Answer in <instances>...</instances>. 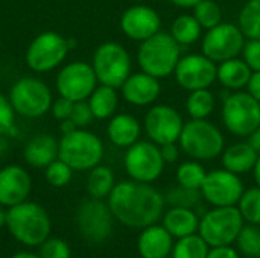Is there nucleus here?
<instances>
[{
    "instance_id": "obj_1",
    "label": "nucleus",
    "mask_w": 260,
    "mask_h": 258,
    "mask_svg": "<svg viewBox=\"0 0 260 258\" xmlns=\"http://www.w3.org/2000/svg\"><path fill=\"white\" fill-rule=\"evenodd\" d=\"M165 204V196L157 189L134 179L116 184L108 196L113 216L129 228L154 225L161 217Z\"/></svg>"
},
{
    "instance_id": "obj_2",
    "label": "nucleus",
    "mask_w": 260,
    "mask_h": 258,
    "mask_svg": "<svg viewBox=\"0 0 260 258\" xmlns=\"http://www.w3.org/2000/svg\"><path fill=\"white\" fill-rule=\"evenodd\" d=\"M180 58L181 46L169 32L161 30L142 41L137 50V62L140 70L157 79H165L174 75Z\"/></svg>"
},
{
    "instance_id": "obj_3",
    "label": "nucleus",
    "mask_w": 260,
    "mask_h": 258,
    "mask_svg": "<svg viewBox=\"0 0 260 258\" xmlns=\"http://www.w3.org/2000/svg\"><path fill=\"white\" fill-rule=\"evenodd\" d=\"M5 225L12 237L26 246H38L50 234V219L46 210L35 202L24 201L9 207Z\"/></svg>"
},
{
    "instance_id": "obj_4",
    "label": "nucleus",
    "mask_w": 260,
    "mask_h": 258,
    "mask_svg": "<svg viewBox=\"0 0 260 258\" xmlns=\"http://www.w3.org/2000/svg\"><path fill=\"white\" fill-rule=\"evenodd\" d=\"M224 135L207 119H192L184 123L178 138L180 149L197 161H209L224 152Z\"/></svg>"
},
{
    "instance_id": "obj_5",
    "label": "nucleus",
    "mask_w": 260,
    "mask_h": 258,
    "mask_svg": "<svg viewBox=\"0 0 260 258\" xmlns=\"http://www.w3.org/2000/svg\"><path fill=\"white\" fill-rule=\"evenodd\" d=\"M58 157L73 170H91L104 158V143L96 134L78 128L62 135Z\"/></svg>"
},
{
    "instance_id": "obj_6",
    "label": "nucleus",
    "mask_w": 260,
    "mask_h": 258,
    "mask_svg": "<svg viewBox=\"0 0 260 258\" xmlns=\"http://www.w3.org/2000/svg\"><path fill=\"white\" fill-rule=\"evenodd\" d=\"M244 228V217L233 207H215L207 211L200 220V236L207 242L210 248L230 246L236 242L241 230Z\"/></svg>"
},
{
    "instance_id": "obj_7",
    "label": "nucleus",
    "mask_w": 260,
    "mask_h": 258,
    "mask_svg": "<svg viewBox=\"0 0 260 258\" xmlns=\"http://www.w3.org/2000/svg\"><path fill=\"white\" fill-rule=\"evenodd\" d=\"M222 122L236 137H250L260 128V103L248 91H235L224 99Z\"/></svg>"
},
{
    "instance_id": "obj_8",
    "label": "nucleus",
    "mask_w": 260,
    "mask_h": 258,
    "mask_svg": "<svg viewBox=\"0 0 260 258\" xmlns=\"http://www.w3.org/2000/svg\"><path fill=\"white\" fill-rule=\"evenodd\" d=\"M91 67L99 84L120 88L131 75V56L122 44L107 41L94 50Z\"/></svg>"
},
{
    "instance_id": "obj_9",
    "label": "nucleus",
    "mask_w": 260,
    "mask_h": 258,
    "mask_svg": "<svg viewBox=\"0 0 260 258\" xmlns=\"http://www.w3.org/2000/svg\"><path fill=\"white\" fill-rule=\"evenodd\" d=\"M9 100L14 111L26 119L43 117L52 106V93L49 87L38 78H20L9 91Z\"/></svg>"
},
{
    "instance_id": "obj_10",
    "label": "nucleus",
    "mask_w": 260,
    "mask_h": 258,
    "mask_svg": "<svg viewBox=\"0 0 260 258\" xmlns=\"http://www.w3.org/2000/svg\"><path fill=\"white\" fill-rule=\"evenodd\" d=\"M69 50V38L55 30H46L29 43L24 59L32 71L46 73L59 67L67 58Z\"/></svg>"
},
{
    "instance_id": "obj_11",
    "label": "nucleus",
    "mask_w": 260,
    "mask_h": 258,
    "mask_svg": "<svg viewBox=\"0 0 260 258\" xmlns=\"http://www.w3.org/2000/svg\"><path fill=\"white\" fill-rule=\"evenodd\" d=\"M125 170L131 179L151 184L157 181L165 170V160L160 146L152 141H137L126 149Z\"/></svg>"
},
{
    "instance_id": "obj_12",
    "label": "nucleus",
    "mask_w": 260,
    "mask_h": 258,
    "mask_svg": "<svg viewBox=\"0 0 260 258\" xmlns=\"http://www.w3.org/2000/svg\"><path fill=\"white\" fill-rule=\"evenodd\" d=\"M245 46V36L239 26L222 21L218 26L209 29L203 38V53L213 62H224L232 58H238Z\"/></svg>"
},
{
    "instance_id": "obj_13",
    "label": "nucleus",
    "mask_w": 260,
    "mask_h": 258,
    "mask_svg": "<svg viewBox=\"0 0 260 258\" xmlns=\"http://www.w3.org/2000/svg\"><path fill=\"white\" fill-rule=\"evenodd\" d=\"M98 87V78L91 64L73 61L64 65L56 76V90L59 96L72 100H87Z\"/></svg>"
},
{
    "instance_id": "obj_14",
    "label": "nucleus",
    "mask_w": 260,
    "mask_h": 258,
    "mask_svg": "<svg viewBox=\"0 0 260 258\" xmlns=\"http://www.w3.org/2000/svg\"><path fill=\"white\" fill-rule=\"evenodd\" d=\"M113 213L102 199L90 198L76 211V224L82 237L91 243L105 242L113 230Z\"/></svg>"
},
{
    "instance_id": "obj_15",
    "label": "nucleus",
    "mask_w": 260,
    "mask_h": 258,
    "mask_svg": "<svg viewBox=\"0 0 260 258\" xmlns=\"http://www.w3.org/2000/svg\"><path fill=\"white\" fill-rule=\"evenodd\" d=\"M218 65L204 53H190L180 58L174 76L177 84L187 91L203 90L212 87L216 81Z\"/></svg>"
},
{
    "instance_id": "obj_16",
    "label": "nucleus",
    "mask_w": 260,
    "mask_h": 258,
    "mask_svg": "<svg viewBox=\"0 0 260 258\" xmlns=\"http://www.w3.org/2000/svg\"><path fill=\"white\" fill-rule=\"evenodd\" d=\"M145 132L158 146L178 143L184 122L181 114L171 105H154L148 109L143 120Z\"/></svg>"
},
{
    "instance_id": "obj_17",
    "label": "nucleus",
    "mask_w": 260,
    "mask_h": 258,
    "mask_svg": "<svg viewBox=\"0 0 260 258\" xmlns=\"http://www.w3.org/2000/svg\"><path fill=\"white\" fill-rule=\"evenodd\" d=\"M244 193V184L239 175L221 169L206 175L201 187L203 199L213 207H233L239 202Z\"/></svg>"
},
{
    "instance_id": "obj_18",
    "label": "nucleus",
    "mask_w": 260,
    "mask_h": 258,
    "mask_svg": "<svg viewBox=\"0 0 260 258\" xmlns=\"http://www.w3.org/2000/svg\"><path fill=\"white\" fill-rule=\"evenodd\" d=\"M123 35L133 41H145L160 32V14L148 5H133L123 11L119 21Z\"/></svg>"
},
{
    "instance_id": "obj_19",
    "label": "nucleus",
    "mask_w": 260,
    "mask_h": 258,
    "mask_svg": "<svg viewBox=\"0 0 260 258\" xmlns=\"http://www.w3.org/2000/svg\"><path fill=\"white\" fill-rule=\"evenodd\" d=\"M29 173L15 164L6 166L0 170V205L14 207L26 201L30 193Z\"/></svg>"
},
{
    "instance_id": "obj_20",
    "label": "nucleus",
    "mask_w": 260,
    "mask_h": 258,
    "mask_svg": "<svg viewBox=\"0 0 260 258\" xmlns=\"http://www.w3.org/2000/svg\"><path fill=\"white\" fill-rule=\"evenodd\" d=\"M123 99L134 106H149L152 105L160 93V79L145 73V71H137L131 73L128 79L123 82L120 87Z\"/></svg>"
},
{
    "instance_id": "obj_21",
    "label": "nucleus",
    "mask_w": 260,
    "mask_h": 258,
    "mask_svg": "<svg viewBox=\"0 0 260 258\" xmlns=\"http://www.w3.org/2000/svg\"><path fill=\"white\" fill-rule=\"evenodd\" d=\"M174 237L161 225H149L143 228L137 248L143 258H166L174 249Z\"/></svg>"
},
{
    "instance_id": "obj_22",
    "label": "nucleus",
    "mask_w": 260,
    "mask_h": 258,
    "mask_svg": "<svg viewBox=\"0 0 260 258\" xmlns=\"http://www.w3.org/2000/svg\"><path fill=\"white\" fill-rule=\"evenodd\" d=\"M59 154V141L50 134H38L32 137L24 149L23 157L26 163L32 167H47L52 161L58 158Z\"/></svg>"
},
{
    "instance_id": "obj_23",
    "label": "nucleus",
    "mask_w": 260,
    "mask_h": 258,
    "mask_svg": "<svg viewBox=\"0 0 260 258\" xmlns=\"http://www.w3.org/2000/svg\"><path fill=\"white\" fill-rule=\"evenodd\" d=\"M142 126L139 120L126 113L114 114L107 126V135L110 141L117 148H129L139 141Z\"/></svg>"
},
{
    "instance_id": "obj_24",
    "label": "nucleus",
    "mask_w": 260,
    "mask_h": 258,
    "mask_svg": "<svg viewBox=\"0 0 260 258\" xmlns=\"http://www.w3.org/2000/svg\"><path fill=\"white\" fill-rule=\"evenodd\" d=\"M221 155H222L224 169H227L236 175H244V173L253 170L256 166V161L259 158L257 151L248 141L235 143V144L229 146Z\"/></svg>"
},
{
    "instance_id": "obj_25",
    "label": "nucleus",
    "mask_w": 260,
    "mask_h": 258,
    "mask_svg": "<svg viewBox=\"0 0 260 258\" xmlns=\"http://www.w3.org/2000/svg\"><path fill=\"white\" fill-rule=\"evenodd\" d=\"M251 75L253 70L248 67V64L244 59L232 58L224 62H219L216 81H219L221 85L230 91H241L247 88Z\"/></svg>"
},
{
    "instance_id": "obj_26",
    "label": "nucleus",
    "mask_w": 260,
    "mask_h": 258,
    "mask_svg": "<svg viewBox=\"0 0 260 258\" xmlns=\"http://www.w3.org/2000/svg\"><path fill=\"white\" fill-rule=\"evenodd\" d=\"M163 227L172 237L181 239L197 233L200 228V219L192 208L172 207L163 216Z\"/></svg>"
},
{
    "instance_id": "obj_27",
    "label": "nucleus",
    "mask_w": 260,
    "mask_h": 258,
    "mask_svg": "<svg viewBox=\"0 0 260 258\" xmlns=\"http://www.w3.org/2000/svg\"><path fill=\"white\" fill-rule=\"evenodd\" d=\"M88 105L91 108V113H93L94 119H98V120L111 119L114 116L116 109H117V105H119L117 88L101 84L90 94Z\"/></svg>"
},
{
    "instance_id": "obj_28",
    "label": "nucleus",
    "mask_w": 260,
    "mask_h": 258,
    "mask_svg": "<svg viewBox=\"0 0 260 258\" xmlns=\"http://www.w3.org/2000/svg\"><path fill=\"white\" fill-rule=\"evenodd\" d=\"M169 33L180 46H192L201 38L203 27L193 14H183L172 21Z\"/></svg>"
},
{
    "instance_id": "obj_29",
    "label": "nucleus",
    "mask_w": 260,
    "mask_h": 258,
    "mask_svg": "<svg viewBox=\"0 0 260 258\" xmlns=\"http://www.w3.org/2000/svg\"><path fill=\"white\" fill-rule=\"evenodd\" d=\"M114 173L110 167L98 164L93 167L87 178V192L90 198L104 199L108 198L111 190L114 189Z\"/></svg>"
},
{
    "instance_id": "obj_30",
    "label": "nucleus",
    "mask_w": 260,
    "mask_h": 258,
    "mask_svg": "<svg viewBox=\"0 0 260 258\" xmlns=\"http://www.w3.org/2000/svg\"><path fill=\"white\" fill-rule=\"evenodd\" d=\"M238 26L248 40H260V0H248L238 17Z\"/></svg>"
},
{
    "instance_id": "obj_31",
    "label": "nucleus",
    "mask_w": 260,
    "mask_h": 258,
    "mask_svg": "<svg viewBox=\"0 0 260 258\" xmlns=\"http://www.w3.org/2000/svg\"><path fill=\"white\" fill-rule=\"evenodd\" d=\"M186 109L190 119H207L215 109V96L209 88L190 91L186 100Z\"/></svg>"
},
{
    "instance_id": "obj_32",
    "label": "nucleus",
    "mask_w": 260,
    "mask_h": 258,
    "mask_svg": "<svg viewBox=\"0 0 260 258\" xmlns=\"http://www.w3.org/2000/svg\"><path fill=\"white\" fill-rule=\"evenodd\" d=\"M210 246L207 242L197 234H190L186 237L178 239L172 249L174 258H207Z\"/></svg>"
},
{
    "instance_id": "obj_33",
    "label": "nucleus",
    "mask_w": 260,
    "mask_h": 258,
    "mask_svg": "<svg viewBox=\"0 0 260 258\" xmlns=\"http://www.w3.org/2000/svg\"><path fill=\"white\" fill-rule=\"evenodd\" d=\"M206 175H207L206 169L197 160L186 161V163L180 164V167L177 169L178 184L183 187H187V189H193V190H201Z\"/></svg>"
},
{
    "instance_id": "obj_34",
    "label": "nucleus",
    "mask_w": 260,
    "mask_h": 258,
    "mask_svg": "<svg viewBox=\"0 0 260 258\" xmlns=\"http://www.w3.org/2000/svg\"><path fill=\"white\" fill-rule=\"evenodd\" d=\"M238 208L244 217V222L250 225H260V187H251L244 190Z\"/></svg>"
},
{
    "instance_id": "obj_35",
    "label": "nucleus",
    "mask_w": 260,
    "mask_h": 258,
    "mask_svg": "<svg viewBox=\"0 0 260 258\" xmlns=\"http://www.w3.org/2000/svg\"><path fill=\"white\" fill-rule=\"evenodd\" d=\"M192 9H193V17L206 30L222 23V11L221 6L216 3V0H201Z\"/></svg>"
},
{
    "instance_id": "obj_36",
    "label": "nucleus",
    "mask_w": 260,
    "mask_h": 258,
    "mask_svg": "<svg viewBox=\"0 0 260 258\" xmlns=\"http://www.w3.org/2000/svg\"><path fill=\"white\" fill-rule=\"evenodd\" d=\"M201 199H203L201 190L187 189L180 184L171 189L165 196V202L169 204L171 207H181V208H192V210L201 202Z\"/></svg>"
},
{
    "instance_id": "obj_37",
    "label": "nucleus",
    "mask_w": 260,
    "mask_h": 258,
    "mask_svg": "<svg viewBox=\"0 0 260 258\" xmlns=\"http://www.w3.org/2000/svg\"><path fill=\"white\" fill-rule=\"evenodd\" d=\"M239 251L251 258L260 257V230H257L254 225L244 227L236 239Z\"/></svg>"
},
{
    "instance_id": "obj_38",
    "label": "nucleus",
    "mask_w": 260,
    "mask_h": 258,
    "mask_svg": "<svg viewBox=\"0 0 260 258\" xmlns=\"http://www.w3.org/2000/svg\"><path fill=\"white\" fill-rule=\"evenodd\" d=\"M72 173H73V169L64 163L62 160H55L52 161L47 167H46V179L50 186L53 187H64L70 182L72 179Z\"/></svg>"
},
{
    "instance_id": "obj_39",
    "label": "nucleus",
    "mask_w": 260,
    "mask_h": 258,
    "mask_svg": "<svg viewBox=\"0 0 260 258\" xmlns=\"http://www.w3.org/2000/svg\"><path fill=\"white\" fill-rule=\"evenodd\" d=\"M15 114L9 97L0 93V135L15 134Z\"/></svg>"
},
{
    "instance_id": "obj_40",
    "label": "nucleus",
    "mask_w": 260,
    "mask_h": 258,
    "mask_svg": "<svg viewBox=\"0 0 260 258\" xmlns=\"http://www.w3.org/2000/svg\"><path fill=\"white\" fill-rule=\"evenodd\" d=\"M41 258H70V248L59 239H47L41 243Z\"/></svg>"
},
{
    "instance_id": "obj_41",
    "label": "nucleus",
    "mask_w": 260,
    "mask_h": 258,
    "mask_svg": "<svg viewBox=\"0 0 260 258\" xmlns=\"http://www.w3.org/2000/svg\"><path fill=\"white\" fill-rule=\"evenodd\" d=\"M70 120L79 129H85L88 125H91V122L94 120V116L91 113V108H90L88 102H85V100L75 102L72 114H70Z\"/></svg>"
},
{
    "instance_id": "obj_42",
    "label": "nucleus",
    "mask_w": 260,
    "mask_h": 258,
    "mask_svg": "<svg viewBox=\"0 0 260 258\" xmlns=\"http://www.w3.org/2000/svg\"><path fill=\"white\" fill-rule=\"evenodd\" d=\"M242 59L253 71H260V40H248L242 49Z\"/></svg>"
},
{
    "instance_id": "obj_43",
    "label": "nucleus",
    "mask_w": 260,
    "mask_h": 258,
    "mask_svg": "<svg viewBox=\"0 0 260 258\" xmlns=\"http://www.w3.org/2000/svg\"><path fill=\"white\" fill-rule=\"evenodd\" d=\"M73 103H75V102H72V100H69V99H66V97H62V96H59L56 100L52 102L50 113H52V116H53L56 120H59V122L67 120V119H70V114H72V109H73Z\"/></svg>"
},
{
    "instance_id": "obj_44",
    "label": "nucleus",
    "mask_w": 260,
    "mask_h": 258,
    "mask_svg": "<svg viewBox=\"0 0 260 258\" xmlns=\"http://www.w3.org/2000/svg\"><path fill=\"white\" fill-rule=\"evenodd\" d=\"M160 152H161V157L165 160V163H175L178 160V155H180V146L177 143H166V144H161L160 146Z\"/></svg>"
},
{
    "instance_id": "obj_45",
    "label": "nucleus",
    "mask_w": 260,
    "mask_h": 258,
    "mask_svg": "<svg viewBox=\"0 0 260 258\" xmlns=\"http://www.w3.org/2000/svg\"><path fill=\"white\" fill-rule=\"evenodd\" d=\"M207 258H239V255L232 246H216L209 251Z\"/></svg>"
},
{
    "instance_id": "obj_46",
    "label": "nucleus",
    "mask_w": 260,
    "mask_h": 258,
    "mask_svg": "<svg viewBox=\"0 0 260 258\" xmlns=\"http://www.w3.org/2000/svg\"><path fill=\"white\" fill-rule=\"evenodd\" d=\"M247 91L260 103V71H253L247 85Z\"/></svg>"
},
{
    "instance_id": "obj_47",
    "label": "nucleus",
    "mask_w": 260,
    "mask_h": 258,
    "mask_svg": "<svg viewBox=\"0 0 260 258\" xmlns=\"http://www.w3.org/2000/svg\"><path fill=\"white\" fill-rule=\"evenodd\" d=\"M248 143L257 151V154L260 155V128H257V129L248 137Z\"/></svg>"
},
{
    "instance_id": "obj_48",
    "label": "nucleus",
    "mask_w": 260,
    "mask_h": 258,
    "mask_svg": "<svg viewBox=\"0 0 260 258\" xmlns=\"http://www.w3.org/2000/svg\"><path fill=\"white\" fill-rule=\"evenodd\" d=\"M172 5L178 6V8H183V9H189V8H193L198 2L201 0H169Z\"/></svg>"
},
{
    "instance_id": "obj_49",
    "label": "nucleus",
    "mask_w": 260,
    "mask_h": 258,
    "mask_svg": "<svg viewBox=\"0 0 260 258\" xmlns=\"http://www.w3.org/2000/svg\"><path fill=\"white\" fill-rule=\"evenodd\" d=\"M75 129H78V128L73 125V122H72L70 119L62 120L61 125H59V131L62 132V135H64V134H69V132H72V131H75Z\"/></svg>"
},
{
    "instance_id": "obj_50",
    "label": "nucleus",
    "mask_w": 260,
    "mask_h": 258,
    "mask_svg": "<svg viewBox=\"0 0 260 258\" xmlns=\"http://www.w3.org/2000/svg\"><path fill=\"white\" fill-rule=\"evenodd\" d=\"M253 173H254V181H256V184L260 187V155L259 158H257V161H256L254 169H253Z\"/></svg>"
},
{
    "instance_id": "obj_51",
    "label": "nucleus",
    "mask_w": 260,
    "mask_h": 258,
    "mask_svg": "<svg viewBox=\"0 0 260 258\" xmlns=\"http://www.w3.org/2000/svg\"><path fill=\"white\" fill-rule=\"evenodd\" d=\"M11 258H41L40 255H35V254H30V252H18L15 254L14 257Z\"/></svg>"
},
{
    "instance_id": "obj_52",
    "label": "nucleus",
    "mask_w": 260,
    "mask_h": 258,
    "mask_svg": "<svg viewBox=\"0 0 260 258\" xmlns=\"http://www.w3.org/2000/svg\"><path fill=\"white\" fill-rule=\"evenodd\" d=\"M6 224V211H3V208L0 207V227H3Z\"/></svg>"
},
{
    "instance_id": "obj_53",
    "label": "nucleus",
    "mask_w": 260,
    "mask_h": 258,
    "mask_svg": "<svg viewBox=\"0 0 260 258\" xmlns=\"http://www.w3.org/2000/svg\"><path fill=\"white\" fill-rule=\"evenodd\" d=\"M2 137H3V135H0V146H2L3 143H6V141H5V140L2 138ZM6 149H8V148H0V155H3V154L6 152Z\"/></svg>"
},
{
    "instance_id": "obj_54",
    "label": "nucleus",
    "mask_w": 260,
    "mask_h": 258,
    "mask_svg": "<svg viewBox=\"0 0 260 258\" xmlns=\"http://www.w3.org/2000/svg\"><path fill=\"white\" fill-rule=\"evenodd\" d=\"M134 2H142V0H134Z\"/></svg>"
}]
</instances>
